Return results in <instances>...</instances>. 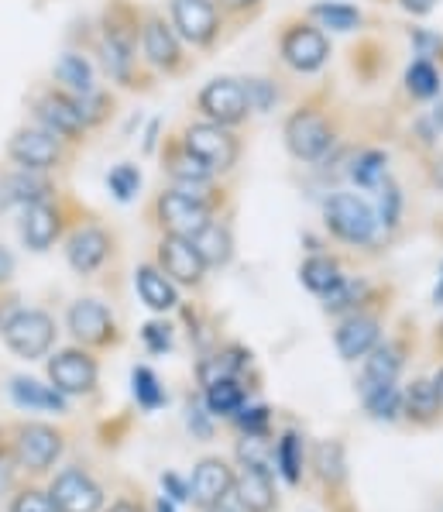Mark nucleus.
I'll use <instances>...</instances> for the list:
<instances>
[{
	"label": "nucleus",
	"instance_id": "1",
	"mask_svg": "<svg viewBox=\"0 0 443 512\" xmlns=\"http://www.w3.org/2000/svg\"><path fill=\"white\" fill-rule=\"evenodd\" d=\"M97 55L107 80L121 90H145L148 73L141 62V11L128 0H110L100 18Z\"/></svg>",
	"mask_w": 443,
	"mask_h": 512
},
{
	"label": "nucleus",
	"instance_id": "2",
	"mask_svg": "<svg viewBox=\"0 0 443 512\" xmlns=\"http://www.w3.org/2000/svg\"><path fill=\"white\" fill-rule=\"evenodd\" d=\"M4 155H7V162L18 165V169L45 172V176H52V172L69 169V162H73L76 152L66 145V141H59L55 135H49V131L38 128V124L31 121V124H21V128L11 131Z\"/></svg>",
	"mask_w": 443,
	"mask_h": 512
},
{
	"label": "nucleus",
	"instance_id": "3",
	"mask_svg": "<svg viewBox=\"0 0 443 512\" xmlns=\"http://www.w3.org/2000/svg\"><path fill=\"white\" fill-rule=\"evenodd\" d=\"M31 121L38 124V128H45L49 135H55L59 141H66L73 152L90 141L93 131L86 128L83 114H79L76 107V97L66 90H59L55 83L42 86V90L31 97Z\"/></svg>",
	"mask_w": 443,
	"mask_h": 512
},
{
	"label": "nucleus",
	"instance_id": "4",
	"mask_svg": "<svg viewBox=\"0 0 443 512\" xmlns=\"http://www.w3.org/2000/svg\"><path fill=\"white\" fill-rule=\"evenodd\" d=\"M217 210L207 207V203L193 200V196L179 193V189H162V193L152 200V220L158 224L162 234H172V238H186L193 241L203 227L210 224Z\"/></svg>",
	"mask_w": 443,
	"mask_h": 512
},
{
	"label": "nucleus",
	"instance_id": "5",
	"mask_svg": "<svg viewBox=\"0 0 443 512\" xmlns=\"http://www.w3.org/2000/svg\"><path fill=\"white\" fill-rule=\"evenodd\" d=\"M0 334H4V344L18 354V358L38 361V358H45L55 344V320L45 310L14 306L11 317L0 324Z\"/></svg>",
	"mask_w": 443,
	"mask_h": 512
},
{
	"label": "nucleus",
	"instance_id": "6",
	"mask_svg": "<svg viewBox=\"0 0 443 512\" xmlns=\"http://www.w3.org/2000/svg\"><path fill=\"white\" fill-rule=\"evenodd\" d=\"M334 124L320 107H299L286 121V145L299 162H323L334 148Z\"/></svg>",
	"mask_w": 443,
	"mask_h": 512
},
{
	"label": "nucleus",
	"instance_id": "7",
	"mask_svg": "<svg viewBox=\"0 0 443 512\" xmlns=\"http://www.w3.org/2000/svg\"><path fill=\"white\" fill-rule=\"evenodd\" d=\"M141 62H145V69L165 76H179L186 69L183 42H179L176 28L155 11L141 14Z\"/></svg>",
	"mask_w": 443,
	"mask_h": 512
},
{
	"label": "nucleus",
	"instance_id": "8",
	"mask_svg": "<svg viewBox=\"0 0 443 512\" xmlns=\"http://www.w3.org/2000/svg\"><path fill=\"white\" fill-rule=\"evenodd\" d=\"M114 255V234L97 220H76V227L66 234V262L83 279L97 275Z\"/></svg>",
	"mask_w": 443,
	"mask_h": 512
},
{
	"label": "nucleus",
	"instance_id": "9",
	"mask_svg": "<svg viewBox=\"0 0 443 512\" xmlns=\"http://www.w3.org/2000/svg\"><path fill=\"white\" fill-rule=\"evenodd\" d=\"M323 217H327V227L334 238H340L344 244H371L375 241L378 224L375 210L368 207L361 196L354 193H334L323 207Z\"/></svg>",
	"mask_w": 443,
	"mask_h": 512
},
{
	"label": "nucleus",
	"instance_id": "10",
	"mask_svg": "<svg viewBox=\"0 0 443 512\" xmlns=\"http://www.w3.org/2000/svg\"><path fill=\"white\" fill-rule=\"evenodd\" d=\"M66 224H69V210L59 193L49 196V200L28 203V207L21 210V241H25L28 251H38V255H42V251H49L55 241H62Z\"/></svg>",
	"mask_w": 443,
	"mask_h": 512
},
{
	"label": "nucleus",
	"instance_id": "11",
	"mask_svg": "<svg viewBox=\"0 0 443 512\" xmlns=\"http://www.w3.org/2000/svg\"><path fill=\"white\" fill-rule=\"evenodd\" d=\"M66 327H69V334L76 337L79 348H110V344L121 341L114 313L107 310V303H100V299H93V296L76 299V303L69 306Z\"/></svg>",
	"mask_w": 443,
	"mask_h": 512
},
{
	"label": "nucleus",
	"instance_id": "12",
	"mask_svg": "<svg viewBox=\"0 0 443 512\" xmlns=\"http://www.w3.org/2000/svg\"><path fill=\"white\" fill-rule=\"evenodd\" d=\"M183 145L189 152L196 155V159H203L210 165L213 172H231L237 165V155H241V145H237V138L231 135L227 128H220V124L213 121H196V124H186L183 128Z\"/></svg>",
	"mask_w": 443,
	"mask_h": 512
},
{
	"label": "nucleus",
	"instance_id": "13",
	"mask_svg": "<svg viewBox=\"0 0 443 512\" xmlns=\"http://www.w3.org/2000/svg\"><path fill=\"white\" fill-rule=\"evenodd\" d=\"M196 107H200L203 121H213L220 128H234V124L248 121L251 104L248 93H244V83L231 80V76H220V80H210L196 97Z\"/></svg>",
	"mask_w": 443,
	"mask_h": 512
},
{
	"label": "nucleus",
	"instance_id": "14",
	"mask_svg": "<svg viewBox=\"0 0 443 512\" xmlns=\"http://www.w3.org/2000/svg\"><path fill=\"white\" fill-rule=\"evenodd\" d=\"M49 382L62 396H90L100 382V365L86 348H66L49 358Z\"/></svg>",
	"mask_w": 443,
	"mask_h": 512
},
{
	"label": "nucleus",
	"instance_id": "15",
	"mask_svg": "<svg viewBox=\"0 0 443 512\" xmlns=\"http://www.w3.org/2000/svg\"><path fill=\"white\" fill-rule=\"evenodd\" d=\"M279 49H282V62H286L289 69H296V73H316V69H323L330 59L327 35L316 25H306V21L289 25L282 31Z\"/></svg>",
	"mask_w": 443,
	"mask_h": 512
},
{
	"label": "nucleus",
	"instance_id": "16",
	"mask_svg": "<svg viewBox=\"0 0 443 512\" xmlns=\"http://www.w3.org/2000/svg\"><path fill=\"white\" fill-rule=\"evenodd\" d=\"M172 28L183 42L207 49L220 35L217 0H172Z\"/></svg>",
	"mask_w": 443,
	"mask_h": 512
},
{
	"label": "nucleus",
	"instance_id": "17",
	"mask_svg": "<svg viewBox=\"0 0 443 512\" xmlns=\"http://www.w3.org/2000/svg\"><path fill=\"white\" fill-rule=\"evenodd\" d=\"M155 258H158L155 265L169 275L176 286H200L203 275H207V262L200 258L196 244L186 238L162 234V238H158V248H155Z\"/></svg>",
	"mask_w": 443,
	"mask_h": 512
},
{
	"label": "nucleus",
	"instance_id": "18",
	"mask_svg": "<svg viewBox=\"0 0 443 512\" xmlns=\"http://www.w3.org/2000/svg\"><path fill=\"white\" fill-rule=\"evenodd\" d=\"M62 454V433L49 423H25L14 440V461L28 471H49Z\"/></svg>",
	"mask_w": 443,
	"mask_h": 512
},
{
	"label": "nucleus",
	"instance_id": "19",
	"mask_svg": "<svg viewBox=\"0 0 443 512\" xmlns=\"http://www.w3.org/2000/svg\"><path fill=\"white\" fill-rule=\"evenodd\" d=\"M49 495L59 512H100L104 506V488L79 468H66L62 475H55Z\"/></svg>",
	"mask_w": 443,
	"mask_h": 512
},
{
	"label": "nucleus",
	"instance_id": "20",
	"mask_svg": "<svg viewBox=\"0 0 443 512\" xmlns=\"http://www.w3.org/2000/svg\"><path fill=\"white\" fill-rule=\"evenodd\" d=\"M59 189H55V179L45 176V172H28V169H18V165H7L0 172V207H18L25 210L28 203H38V200H49Z\"/></svg>",
	"mask_w": 443,
	"mask_h": 512
},
{
	"label": "nucleus",
	"instance_id": "21",
	"mask_svg": "<svg viewBox=\"0 0 443 512\" xmlns=\"http://www.w3.org/2000/svg\"><path fill=\"white\" fill-rule=\"evenodd\" d=\"M234 488V471L227 468V461L220 458H207L196 464L193 471V482H189V499L196 502V506L210 509L217 506V502H224V495Z\"/></svg>",
	"mask_w": 443,
	"mask_h": 512
},
{
	"label": "nucleus",
	"instance_id": "22",
	"mask_svg": "<svg viewBox=\"0 0 443 512\" xmlns=\"http://www.w3.org/2000/svg\"><path fill=\"white\" fill-rule=\"evenodd\" d=\"M378 337H382V330H378V320L365 317V313H354V317H347L344 324L337 327L334 341H337L340 358H344V361H358V358H365L371 348H375Z\"/></svg>",
	"mask_w": 443,
	"mask_h": 512
},
{
	"label": "nucleus",
	"instance_id": "23",
	"mask_svg": "<svg viewBox=\"0 0 443 512\" xmlns=\"http://www.w3.org/2000/svg\"><path fill=\"white\" fill-rule=\"evenodd\" d=\"M134 289H138L141 303L152 313H169L179 306L176 282L158 269V265H138V272H134Z\"/></svg>",
	"mask_w": 443,
	"mask_h": 512
},
{
	"label": "nucleus",
	"instance_id": "24",
	"mask_svg": "<svg viewBox=\"0 0 443 512\" xmlns=\"http://www.w3.org/2000/svg\"><path fill=\"white\" fill-rule=\"evenodd\" d=\"M52 80H55L59 90H66V93H73V97H79V93L97 90V69H93L90 55L69 49V52H62L59 59H55Z\"/></svg>",
	"mask_w": 443,
	"mask_h": 512
},
{
	"label": "nucleus",
	"instance_id": "25",
	"mask_svg": "<svg viewBox=\"0 0 443 512\" xmlns=\"http://www.w3.org/2000/svg\"><path fill=\"white\" fill-rule=\"evenodd\" d=\"M234 495L244 512H272L275 509V485L265 468H248V464H244L241 475H234Z\"/></svg>",
	"mask_w": 443,
	"mask_h": 512
},
{
	"label": "nucleus",
	"instance_id": "26",
	"mask_svg": "<svg viewBox=\"0 0 443 512\" xmlns=\"http://www.w3.org/2000/svg\"><path fill=\"white\" fill-rule=\"evenodd\" d=\"M11 399L21 409H42V413H66V396L52 385H42L35 378H11Z\"/></svg>",
	"mask_w": 443,
	"mask_h": 512
},
{
	"label": "nucleus",
	"instance_id": "27",
	"mask_svg": "<svg viewBox=\"0 0 443 512\" xmlns=\"http://www.w3.org/2000/svg\"><path fill=\"white\" fill-rule=\"evenodd\" d=\"M402 368V351L395 344H375L365 358V375H361V392L378 389V385H389L399 378Z\"/></svg>",
	"mask_w": 443,
	"mask_h": 512
},
{
	"label": "nucleus",
	"instance_id": "28",
	"mask_svg": "<svg viewBox=\"0 0 443 512\" xmlns=\"http://www.w3.org/2000/svg\"><path fill=\"white\" fill-rule=\"evenodd\" d=\"M244 365H248V354L241 348H227V351H217V354H210V358H203L200 365H196V378H200L203 389H210V385H217V382L237 378Z\"/></svg>",
	"mask_w": 443,
	"mask_h": 512
},
{
	"label": "nucleus",
	"instance_id": "29",
	"mask_svg": "<svg viewBox=\"0 0 443 512\" xmlns=\"http://www.w3.org/2000/svg\"><path fill=\"white\" fill-rule=\"evenodd\" d=\"M193 244H196V251H200L203 262H207V269H220V265H227L234 255L231 231H227V224H220V220H210V224L193 238Z\"/></svg>",
	"mask_w": 443,
	"mask_h": 512
},
{
	"label": "nucleus",
	"instance_id": "30",
	"mask_svg": "<svg viewBox=\"0 0 443 512\" xmlns=\"http://www.w3.org/2000/svg\"><path fill=\"white\" fill-rule=\"evenodd\" d=\"M440 392L433 382H426V378H419V382L409 385L406 392H402V413L413 416L419 423H430L440 416Z\"/></svg>",
	"mask_w": 443,
	"mask_h": 512
},
{
	"label": "nucleus",
	"instance_id": "31",
	"mask_svg": "<svg viewBox=\"0 0 443 512\" xmlns=\"http://www.w3.org/2000/svg\"><path fill=\"white\" fill-rule=\"evenodd\" d=\"M347 172H351V179L361 189H378L385 179H389V155L378 152V148H365V152L354 155V162Z\"/></svg>",
	"mask_w": 443,
	"mask_h": 512
},
{
	"label": "nucleus",
	"instance_id": "32",
	"mask_svg": "<svg viewBox=\"0 0 443 512\" xmlns=\"http://www.w3.org/2000/svg\"><path fill=\"white\" fill-rule=\"evenodd\" d=\"M299 279H303V286L310 289V293L323 296V293H330V289H334L337 282L344 279V275H340V265L334 262V258L313 255V258H306V262H303V269H299Z\"/></svg>",
	"mask_w": 443,
	"mask_h": 512
},
{
	"label": "nucleus",
	"instance_id": "33",
	"mask_svg": "<svg viewBox=\"0 0 443 512\" xmlns=\"http://www.w3.org/2000/svg\"><path fill=\"white\" fill-rule=\"evenodd\" d=\"M114 104L117 100L110 97L107 90H90V93H79L76 97V107H79V114H83V121H86V128L90 131H97V128H104V124L114 117Z\"/></svg>",
	"mask_w": 443,
	"mask_h": 512
},
{
	"label": "nucleus",
	"instance_id": "34",
	"mask_svg": "<svg viewBox=\"0 0 443 512\" xmlns=\"http://www.w3.org/2000/svg\"><path fill=\"white\" fill-rule=\"evenodd\" d=\"M310 18H316L320 28H330V31H358L361 21H365L358 7H351V4H313Z\"/></svg>",
	"mask_w": 443,
	"mask_h": 512
},
{
	"label": "nucleus",
	"instance_id": "35",
	"mask_svg": "<svg viewBox=\"0 0 443 512\" xmlns=\"http://www.w3.org/2000/svg\"><path fill=\"white\" fill-rule=\"evenodd\" d=\"M440 73H437V66L433 62H426V59H416L413 66L406 69V90H409V97H416V100H433V97H440Z\"/></svg>",
	"mask_w": 443,
	"mask_h": 512
},
{
	"label": "nucleus",
	"instance_id": "36",
	"mask_svg": "<svg viewBox=\"0 0 443 512\" xmlns=\"http://www.w3.org/2000/svg\"><path fill=\"white\" fill-rule=\"evenodd\" d=\"M107 189L114 193L117 203H131L141 193V169L134 162H117L107 172Z\"/></svg>",
	"mask_w": 443,
	"mask_h": 512
},
{
	"label": "nucleus",
	"instance_id": "37",
	"mask_svg": "<svg viewBox=\"0 0 443 512\" xmlns=\"http://www.w3.org/2000/svg\"><path fill=\"white\" fill-rule=\"evenodd\" d=\"M275 464H279L282 478H286L289 485L299 482V475H303V440H299V433H286V437L279 440V447H275Z\"/></svg>",
	"mask_w": 443,
	"mask_h": 512
},
{
	"label": "nucleus",
	"instance_id": "38",
	"mask_svg": "<svg viewBox=\"0 0 443 512\" xmlns=\"http://www.w3.org/2000/svg\"><path fill=\"white\" fill-rule=\"evenodd\" d=\"M131 392H134V399H138L141 409H158L165 403L162 382H158V375L148 365H138L131 372Z\"/></svg>",
	"mask_w": 443,
	"mask_h": 512
},
{
	"label": "nucleus",
	"instance_id": "39",
	"mask_svg": "<svg viewBox=\"0 0 443 512\" xmlns=\"http://www.w3.org/2000/svg\"><path fill=\"white\" fill-rule=\"evenodd\" d=\"M241 406H244V389L237 385V378H231V382H217L207 389L210 416H234Z\"/></svg>",
	"mask_w": 443,
	"mask_h": 512
},
{
	"label": "nucleus",
	"instance_id": "40",
	"mask_svg": "<svg viewBox=\"0 0 443 512\" xmlns=\"http://www.w3.org/2000/svg\"><path fill=\"white\" fill-rule=\"evenodd\" d=\"M365 406L375 420H395V416L402 413V392L395 389V382L378 385V389L365 392Z\"/></svg>",
	"mask_w": 443,
	"mask_h": 512
},
{
	"label": "nucleus",
	"instance_id": "41",
	"mask_svg": "<svg viewBox=\"0 0 443 512\" xmlns=\"http://www.w3.org/2000/svg\"><path fill=\"white\" fill-rule=\"evenodd\" d=\"M399 214H402V193L392 179H385V183L378 186V214L375 217L385 231H395V227H399Z\"/></svg>",
	"mask_w": 443,
	"mask_h": 512
},
{
	"label": "nucleus",
	"instance_id": "42",
	"mask_svg": "<svg viewBox=\"0 0 443 512\" xmlns=\"http://www.w3.org/2000/svg\"><path fill=\"white\" fill-rule=\"evenodd\" d=\"M361 296H365V286H361L358 279H340L330 293H323V306H327L330 313H340V310H351L354 303H361Z\"/></svg>",
	"mask_w": 443,
	"mask_h": 512
},
{
	"label": "nucleus",
	"instance_id": "43",
	"mask_svg": "<svg viewBox=\"0 0 443 512\" xmlns=\"http://www.w3.org/2000/svg\"><path fill=\"white\" fill-rule=\"evenodd\" d=\"M268 454H272V451H268L265 437H258V433H244L241 447H237V458H241V464L268 471Z\"/></svg>",
	"mask_w": 443,
	"mask_h": 512
},
{
	"label": "nucleus",
	"instance_id": "44",
	"mask_svg": "<svg viewBox=\"0 0 443 512\" xmlns=\"http://www.w3.org/2000/svg\"><path fill=\"white\" fill-rule=\"evenodd\" d=\"M316 464H320V475L330 478V482H340V478H344V451H340V444H320Z\"/></svg>",
	"mask_w": 443,
	"mask_h": 512
},
{
	"label": "nucleus",
	"instance_id": "45",
	"mask_svg": "<svg viewBox=\"0 0 443 512\" xmlns=\"http://www.w3.org/2000/svg\"><path fill=\"white\" fill-rule=\"evenodd\" d=\"M11 512H59L49 492H38V488H25V492L14 495Z\"/></svg>",
	"mask_w": 443,
	"mask_h": 512
},
{
	"label": "nucleus",
	"instance_id": "46",
	"mask_svg": "<svg viewBox=\"0 0 443 512\" xmlns=\"http://www.w3.org/2000/svg\"><path fill=\"white\" fill-rule=\"evenodd\" d=\"M141 341L152 354H165L172 348V327L165 320H152V324L141 327Z\"/></svg>",
	"mask_w": 443,
	"mask_h": 512
},
{
	"label": "nucleus",
	"instance_id": "47",
	"mask_svg": "<svg viewBox=\"0 0 443 512\" xmlns=\"http://www.w3.org/2000/svg\"><path fill=\"white\" fill-rule=\"evenodd\" d=\"M237 427H241L244 433H258V437H265L268 430V406H248V409H237L234 413Z\"/></svg>",
	"mask_w": 443,
	"mask_h": 512
},
{
	"label": "nucleus",
	"instance_id": "48",
	"mask_svg": "<svg viewBox=\"0 0 443 512\" xmlns=\"http://www.w3.org/2000/svg\"><path fill=\"white\" fill-rule=\"evenodd\" d=\"M244 93H248V104H251V110H268L275 104V86L268 83V80H248L244 83Z\"/></svg>",
	"mask_w": 443,
	"mask_h": 512
},
{
	"label": "nucleus",
	"instance_id": "49",
	"mask_svg": "<svg viewBox=\"0 0 443 512\" xmlns=\"http://www.w3.org/2000/svg\"><path fill=\"white\" fill-rule=\"evenodd\" d=\"M413 45H416V52H419V59H440V52H443V38L440 35H430V31H413Z\"/></svg>",
	"mask_w": 443,
	"mask_h": 512
},
{
	"label": "nucleus",
	"instance_id": "50",
	"mask_svg": "<svg viewBox=\"0 0 443 512\" xmlns=\"http://www.w3.org/2000/svg\"><path fill=\"white\" fill-rule=\"evenodd\" d=\"M162 485H165V492H169V502H186L189 499V485L179 482L176 475H165Z\"/></svg>",
	"mask_w": 443,
	"mask_h": 512
},
{
	"label": "nucleus",
	"instance_id": "51",
	"mask_svg": "<svg viewBox=\"0 0 443 512\" xmlns=\"http://www.w3.org/2000/svg\"><path fill=\"white\" fill-rule=\"evenodd\" d=\"M11 279H14V255L0 244V289H4Z\"/></svg>",
	"mask_w": 443,
	"mask_h": 512
},
{
	"label": "nucleus",
	"instance_id": "52",
	"mask_svg": "<svg viewBox=\"0 0 443 512\" xmlns=\"http://www.w3.org/2000/svg\"><path fill=\"white\" fill-rule=\"evenodd\" d=\"M11 482H14V468H11V458H7L4 451H0V495L11 488Z\"/></svg>",
	"mask_w": 443,
	"mask_h": 512
},
{
	"label": "nucleus",
	"instance_id": "53",
	"mask_svg": "<svg viewBox=\"0 0 443 512\" xmlns=\"http://www.w3.org/2000/svg\"><path fill=\"white\" fill-rule=\"evenodd\" d=\"M261 0H217L220 11H231V14H244L248 7H258Z\"/></svg>",
	"mask_w": 443,
	"mask_h": 512
},
{
	"label": "nucleus",
	"instance_id": "54",
	"mask_svg": "<svg viewBox=\"0 0 443 512\" xmlns=\"http://www.w3.org/2000/svg\"><path fill=\"white\" fill-rule=\"evenodd\" d=\"M402 7H406L409 14H430L433 7H437V0H399Z\"/></svg>",
	"mask_w": 443,
	"mask_h": 512
},
{
	"label": "nucleus",
	"instance_id": "55",
	"mask_svg": "<svg viewBox=\"0 0 443 512\" xmlns=\"http://www.w3.org/2000/svg\"><path fill=\"white\" fill-rule=\"evenodd\" d=\"M155 141H158V121L148 124V135H145V152H155Z\"/></svg>",
	"mask_w": 443,
	"mask_h": 512
},
{
	"label": "nucleus",
	"instance_id": "56",
	"mask_svg": "<svg viewBox=\"0 0 443 512\" xmlns=\"http://www.w3.org/2000/svg\"><path fill=\"white\" fill-rule=\"evenodd\" d=\"M107 512H145V509L134 506V502H114V506H110Z\"/></svg>",
	"mask_w": 443,
	"mask_h": 512
},
{
	"label": "nucleus",
	"instance_id": "57",
	"mask_svg": "<svg viewBox=\"0 0 443 512\" xmlns=\"http://www.w3.org/2000/svg\"><path fill=\"white\" fill-rule=\"evenodd\" d=\"M155 512H176V506H172L169 499H158V502H155Z\"/></svg>",
	"mask_w": 443,
	"mask_h": 512
},
{
	"label": "nucleus",
	"instance_id": "58",
	"mask_svg": "<svg viewBox=\"0 0 443 512\" xmlns=\"http://www.w3.org/2000/svg\"><path fill=\"white\" fill-rule=\"evenodd\" d=\"M433 121H437V128H443V100H440V107L433 110Z\"/></svg>",
	"mask_w": 443,
	"mask_h": 512
},
{
	"label": "nucleus",
	"instance_id": "59",
	"mask_svg": "<svg viewBox=\"0 0 443 512\" xmlns=\"http://www.w3.org/2000/svg\"><path fill=\"white\" fill-rule=\"evenodd\" d=\"M433 385H437V392H440V403H443V368H440V375L433 378Z\"/></svg>",
	"mask_w": 443,
	"mask_h": 512
},
{
	"label": "nucleus",
	"instance_id": "60",
	"mask_svg": "<svg viewBox=\"0 0 443 512\" xmlns=\"http://www.w3.org/2000/svg\"><path fill=\"white\" fill-rule=\"evenodd\" d=\"M207 512H234L231 506H224V502H217V506H210Z\"/></svg>",
	"mask_w": 443,
	"mask_h": 512
},
{
	"label": "nucleus",
	"instance_id": "61",
	"mask_svg": "<svg viewBox=\"0 0 443 512\" xmlns=\"http://www.w3.org/2000/svg\"><path fill=\"white\" fill-rule=\"evenodd\" d=\"M433 299H437V303H443V275H440V286H437V293H433Z\"/></svg>",
	"mask_w": 443,
	"mask_h": 512
}]
</instances>
